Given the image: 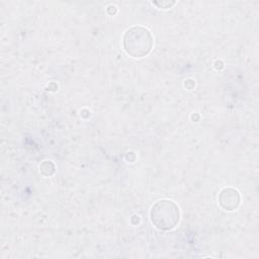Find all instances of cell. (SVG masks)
<instances>
[{
  "label": "cell",
  "mask_w": 259,
  "mask_h": 259,
  "mask_svg": "<svg viewBox=\"0 0 259 259\" xmlns=\"http://www.w3.org/2000/svg\"><path fill=\"white\" fill-rule=\"evenodd\" d=\"M152 47V34L142 26H134L124 33L123 48L128 55L135 58L144 57L151 51Z\"/></svg>",
  "instance_id": "obj_1"
},
{
  "label": "cell",
  "mask_w": 259,
  "mask_h": 259,
  "mask_svg": "<svg viewBox=\"0 0 259 259\" xmlns=\"http://www.w3.org/2000/svg\"><path fill=\"white\" fill-rule=\"evenodd\" d=\"M151 219L158 229L171 230L179 221V208L171 200H160L153 206Z\"/></svg>",
  "instance_id": "obj_2"
},
{
  "label": "cell",
  "mask_w": 259,
  "mask_h": 259,
  "mask_svg": "<svg viewBox=\"0 0 259 259\" xmlns=\"http://www.w3.org/2000/svg\"><path fill=\"white\" fill-rule=\"evenodd\" d=\"M239 201V193L232 188H226L220 194V203L227 210L236 208Z\"/></svg>",
  "instance_id": "obj_3"
}]
</instances>
